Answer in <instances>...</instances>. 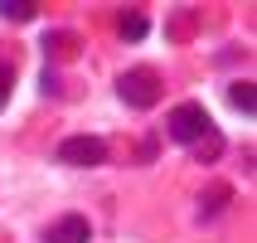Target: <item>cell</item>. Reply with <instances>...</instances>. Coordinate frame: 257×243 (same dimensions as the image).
Listing matches in <instances>:
<instances>
[{
  "instance_id": "cell-6",
  "label": "cell",
  "mask_w": 257,
  "mask_h": 243,
  "mask_svg": "<svg viewBox=\"0 0 257 243\" xmlns=\"http://www.w3.org/2000/svg\"><path fill=\"white\" fill-rule=\"evenodd\" d=\"M228 102H233V112H257V88L252 78H238V83H228Z\"/></svg>"
},
{
  "instance_id": "cell-8",
  "label": "cell",
  "mask_w": 257,
  "mask_h": 243,
  "mask_svg": "<svg viewBox=\"0 0 257 243\" xmlns=\"http://www.w3.org/2000/svg\"><path fill=\"white\" fill-rule=\"evenodd\" d=\"M218 151H223V146H218V131H209L199 141V160H218Z\"/></svg>"
},
{
  "instance_id": "cell-7",
  "label": "cell",
  "mask_w": 257,
  "mask_h": 243,
  "mask_svg": "<svg viewBox=\"0 0 257 243\" xmlns=\"http://www.w3.org/2000/svg\"><path fill=\"white\" fill-rule=\"evenodd\" d=\"M0 15H5V20H15V25H29L39 10H34L29 0H5V5H0Z\"/></svg>"
},
{
  "instance_id": "cell-2",
  "label": "cell",
  "mask_w": 257,
  "mask_h": 243,
  "mask_svg": "<svg viewBox=\"0 0 257 243\" xmlns=\"http://www.w3.org/2000/svg\"><path fill=\"white\" fill-rule=\"evenodd\" d=\"M209 131H214V127H209V112H204L199 102H180V107H170V141L199 146Z\"/></svg>"
},
{
  "instance_id": "cell-4",
  "label": "cell",
  "mask_w": 257,
  "mask_h": 243,
  "mask_svg": "<svg viewBox=\"0 0 257 243\" xmlns=\"http://www.w3.org/2000/svg\"><path fill=\"white\" fill-rule=\"evenodd\" d=\"M87 238H92V224L83 214H63L54 229L44 233V243H87Z\"/></svg>"
},
{
  "instance_id": "cell-1",
  "label": "cell",
  "mask_w": 257,
  "mask_h": 243,
  "mask_svg": "<svg viewBox=\"0 0 257 243\" xmlns=\"http://www.w3.org/2000/svg\"><path fill=\"white\" fill-rule=\"evenodd\" d=\"M116 98L126 102V107H136V112H146V107L160 102V78L151 68H131V73L116 78Z\"/></svg>"
},
{
  "instance_id": "cell-9",
  "label": "cell",
  "mask_w": 257,
  "mask_h": 243,
  "mask_svg": "<svg viewBox=\"0 0 257 243\" xmlns=\"http://www.w3.org/2000/svg\"><path fill=\"white\" fill-rule=\"evenodd\" d=\"M10 88H15V68H10V63H0V107L10 102Z\"/></svg>"
},
{
  "instance_id": "cell-5",
  "label": "cell",
  "mask_w": 257,
  "mask_h": 243,
  "mask_svg": "<svg viewBox=\"0 0 257 243\" xmlns=\"http://www.w3.org/2000/svg\"><path fill=\"white\" fill-rule=\"evenodd\" d=\"M116 34H121L126 44H141L146 34H151V20H146L141 10H121L116 15Z\"/></svg>"
},
{
  "instance_id": "cell-3",
  "label": "cell",
  "mask_w": 257,
  "mask_h": 243,
  "mask_svg": "<svg viewBox=\"0 0 257 243\" xmlns=\"http://www.w3.org/2000/svg\"><path fill=\"white\" fill-rule=\"evenodd\" d=\"M58 160L63 166H102L107 160V141L102 136H68L58 146Z\"/></svg>"
}]
</instances>
